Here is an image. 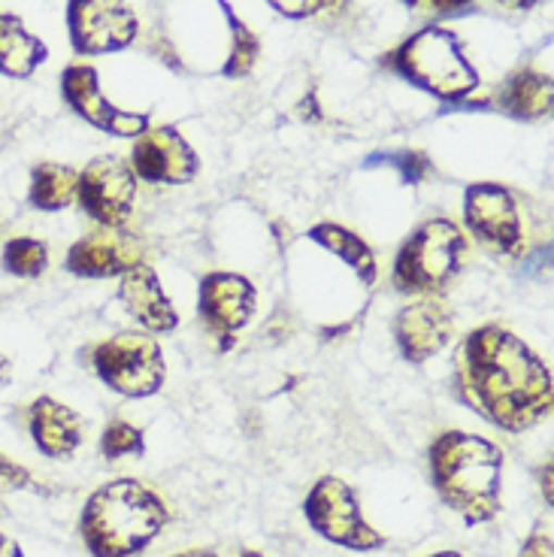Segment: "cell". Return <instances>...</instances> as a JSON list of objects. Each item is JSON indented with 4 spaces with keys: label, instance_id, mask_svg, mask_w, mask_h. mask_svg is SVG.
Instances as JSON below:
<instances>
[{
    "label": "cell",
    "instance_id": "obj_9",
    "mask_svg": "<svg viewBox=\"0 0 554 557\" xmlns=\"http://www.w3.org/2000/svg\"><path fill=\"white\" fill-rule=\"evenodd\" d=\"M464 219L476 239H482L488 249L503 255H518L525 227L521 209L509 188L497 182H476L464 195Z\"/></svg>",
    "mask_w": 554,
    "mask_h": 557
},
{
    "label": "cell",
    "instance_id": "obj_6",
    "mask_svg": "<svg viewBox=\"0 0 554 557\" xmlns=\"http://www.w3.org/2000/svg\"><path fill=\"white\" fill-rule=\"evenodd\" d=\"M304 516L319 536L352 552H376L389 545V540L360 512L355 487L336 475H324L312 485L304 500Z\"/></svg>",
    "mask_w": 554,
    "mask_h": 557
},
{
    "label": "cell",
    "instance_id": "obj_13",
    "mask_svg": "<svg viewBox=\"0 0 554 557\" xmlns=\"http://www.w3.org/2000/svg\"><path fill=\"white\" fill-rule=\"evenodd\" d=\"M255 312V285L239 273H209L200 282V315L209 331L222 339V348L234 343Z\"/></svg>",
    "mask_w": 554,
    "mask_h": 557
},
{
    "label": "cell",
    "instance_id": "obj_28",
    "mask_svg": "<svg viewBox=\"0 0 554 557\" xmlns=\"http://www.w3.org/2000/svg\"><path fill=\"white\" fill-rule=\"evenodd\" d=\"M518 557H554V545H552V533L549 530H537L530 533L521 545Z\"/></svg>",
    "mask_w": 554,
    "mask_h": 557
},
{
    "label": "cell",
    "instance_id": "obj_19",
    "mask_svg": "<svg viewBox=\"0 0 554 557\" xmlns=\"http://www.w3.org/2000/svg\"><path fill=\"white\" fill-rule=\"evenodd\" d=\"M552 76L537 70H521L500 91V107L515 119H540L552 110Z\"/></svg>",
    "mask_w": 554,
    "mask_h": 557
},
{
    "label": "cell",
    "instance_id": "obj_4",
    "mask_svg": "<svg viewBox=\"0 0 554 557\" xmlns=\"http://www.w3.org/2000/svg\"><path fill=\"white\" fill-rule=\"evenodd\" d=\"M389 61L406 83L424 88L440 100L455 103L479 88V76L470 61L464 58L460 40L445 28L418 30L416 37L403 42Z\"/></svg>",
    "mask_w": 554,
    "mask_h": 557
},
{
    "label": "cell",
    "instance_id": "obj_31",
    "mask_svg": "<svg viewBox=\"0 0 554 557\" xmlns=\"http://www.w3.org/2000/svg\"><path fill=\"white\" fill-rule=\"evenodd\" d=\"M472 0H433V7L436 10H443V13H455V10H464V7H470Z\"/></svg>",
    "mask_w": 554,
    "mask_h": 557
},
{
    "label": "cell",
    "instance_id": "obj_29",
    "mask_svg": "<svg viewBox=\"0 0 554 557\" xmlns=\"http://www.w3.org/2000/svg\"><path fill=\"white\" fill-rule=\"evenodd\" d=\"M0 557H25V555H22V545L0 533Z\"/></svg>",
    "mask_w": 554,
    "mask_h": 557
},
{
    "label": "cell",
    "instance_id": "obj_36",
    "mask_svg": "<svg viewBox=\"0 0 554 557\" xmlns=\"http://www.w3.org/2000/svg\"><path fill=\"white\" fill-rule=\"evenodd\" d=\"M406 3H409V7H416V3H421V0H406Z\"/></svg>",
    "mask_w": 554,
    "mask_h": 557
},
{
    "label": "cell",
    "instance_id": "obj_18",
    "mask_svg": "<svg viewBox=\"0 0 554 557\" xmlns=\"http://www.w3.org/2000/svg\"><path fill=\"white\" fill-rule=\"evenodd\" d=\"M49 55L46 42L34 37L19 15L0 13V73L13 76V79H25L34 70L40 67Z\"/></svg>",
    "mask_w": 554,
    "mask_h": 557
},
{
    "label": "cell",
    "instance_id": "obj_5",
    "mask_svg": "<svg viewBox=\"0 0 554 557\" xmlns=\"http://www.w3.org/2000/svg\"><path fill=\"white\" fill-rule=\"evenodd\" d=\"M467 237L452 219H430L403 243L394 261V285L403 294H436L464 267Z\"/></svg>",
    "mask_w": 554,
    "mask_h": 557
},
{
    "label": "cell",
    "instance_id": "obj_7",
    "mask_svg": "<svg viewBox=\"0 0 554 557\" xmlns=\"http://www.w3.org/2000/svg\"><path fill=\"white\" fill-rule=\"evenodd\" d=\"M91 367L103 385L122 397H152L164 388L161 346L143 334H119L91 348Z\"/></svg>",
    "mask_w": 554,
    "mask_h": 557
},
{
    "label": "cell",
    "instance_id": "obj_16",
    "mask_svg": "<svg viewBox=\"0 0 554 557\" xmlns=\"http://www.w3.org/2000/svg\"><path fill=\"white\" fill-rule=\"evenodd\" d=\"M28 431L40 455L52 460L73 458L83 446V418L56 397H37L28 406Z\"/></svg>",
    "mask_w": 554,
    "mask_h": 557
},
{
    "label": "cell",
    "instance_id": "obj_34",
    "mask_svg": "<svg viewBox=\"0 0 554 557\" xmlns=\"http://www.w3.org/2000/svg\"><path fill=\"white\" fill-rule=\"evenodd\" d=\"M428 557H460L457 552H436V555H428Z\"/></svg>",
    "mask_w": 554,
    "mask_h": 557
},
{
    "label": "cell",
    "instance_id": "obj_15",
    "mask_svg": "<svg viewBox=\"0 0 554 557\" xmlns=\"http://www.w3.org/2000/svg\"><path fill=\"white\" fill-rule=\"evenodd\" d=\"M394 336L409 363H424L440 355L452 336V312L440 300H418L397 312Z\"/></svg>",
    "mask_w": 554,
    "mask_h": 557
},
{
    "label": "cell",
    "instance_id": "obj_2",
    "mask_svg": "<svg viewBox=\"0 0 554 557\" xmlns=\"http://www.w3.org/2000/svg\"><path fill=\"white\" fill-rule=\"evenodd\" d=\"M430 482L440 500L464 518V524H488L500 512L503 451L476 433L448 431L428 448Z\"/></svg>",
    "mask_w": 554,
    "mask_h": 557
},
{
    "label": "cell",
    "instance_id": "obj_11",
    "mask_svg": "<svg viewBox=\"0 0 554 557\" xmlns=\"http://www.w3.org/2000/svg\"><path fill=\"white\" fill-rule=\"evenodd\" d=\"M61 91L70 110L88 125L100 127L115 137H143L149 131V115L146 112H127L112 107L110 100L103 98L98 83V70L88 64H70L61 76Z\"/></svg>",
    "mask_w": 554,
    "mask_h": 557
},
{
    "label": "cell",
    "instance_id": "obj_33",
    "mask_svg": "<svg viewBox=\"0 0 554 557\" xmlns=\"http://www.w3.org/2000/svg\"><path fill=\"white\" fill-rule=\"evenodd\" d=\"M503 3H513V7H533L537 0H503Z\"/></svg>",
    "mask_w": 554,
    "mask_h": 557
},
{
    "label": "cell",
    "instance_id": "obj_12",
    "mask_svg": "<svg viewBox=\"0 0 554 557\" xmlns=\"http://www.w3.org/2000/svg\"><path fill=\"white\" fill-rule=\"evenodd\" d=\"M197 154L176 127H155L137 137L131 170L134 176L161 185H185L197 176Z\"/></svg>",
    "mask_w": 554,
    "mask_h": 557
},
{
    "label": "cell",
    "instance_id": "obj_10",
    "mask_svg": "<svg viewBox=\"0 0 554 557\" xmlns=\"http://www.w3.org/2000/svg\"><path fill=\"white\" fill-rule=\"evenodd\" d=\"M76 200L100 227H122L134 212L137 176L122 158H98L79 173Z\"/></svg>",
    "mask_w": 554,
    "mask_h": 557
},
{
    "label": "cell",
    "instance_id": "obj_30",
    "mask_svg": "<svg viewBox=\"0 0 554 557\" xmlns=\"http://www.w3.org/2000/svg\"><path fill=\"white\" fill-rule=\"evenodd\" d=\"M540 473H542L540 475V479H542V494H545V503L552 506V460H549V463L542 467Z\"/></svg>",
    "mask_w": 554,
    "mask_h": 557
},
{
    "label": "cell",
    "instance_id": "obj_26",
    "mask_svg": "<svg viewBox=\"0 0 554 557\" xmlns=\"http://www.w3.org/2000/svg\"><path fill=\"white\" fill-rule=\"evenodd\" d=\"M25 487H34V475H30L28 467L0 455V503L10 500L13 494L25 491Z\"/></svg>",
    "mask_w": 554,
    "mask_h": 557
},
{
    "label": "cell",
    "instance_id": "obj_3",
    "mask_svg": "<svg viewBox=\"0 0 554 557\" xmlns=\"http://www.w3.org/2000/svg\"><path fill=\"white\" fill-rule=\"evenodd\" d=\"M164 500L137 479L100 485L83 506L79 536L91 557H137L164 533Z\"/></svg>",
    "mask_w": 554,
    "mask_h": 557
},
{
    "label": "cell",
    "instance_id": "obj_32",
    "mask_svg": "<svg viewBox=\"0 0 554 557\" xmlns=\"http://www.w3.org/2000/svg\"><path fill=\"white\" fill-rule=\"evenodd\" d=\"M173 557H219L212 548H188V552H180V555Z\"/></svg>",
    "mask_w": 554,
    "mask_h": 557
},
{
    "label": "cell",
    "instance_id": "obj_35",
    "mask_svg": "<svg viewBox=\"0 0 554 557\" xmlns=\"http://www.w3.org/2000/svg\"><path fill=\"white\" fill-rule=\"evenodd\" d=\"M239 557H263V555H258V552H246V555H239Z\"/></svg>",
    "mask_w": 554,
    "mask_h": 557
},
{
    "label": "cell",
    "instance_id": "obj_14",
    "mask_svg": "<svg viewBox=\"0 0 554 557\" xmlns=\"http://www.w3.org/2000/svg\"><path fill=\"white\" fill-rule=\"evenodd\" d=\"M143 249L122 227H100L79 243H73L67 251V270L73 276L103 278L122 276L131 267L143 264Z\"/></svg>",
    "mask_w": 554,
    "mask_h": 557
},
{
    "label": "cell",
    "instance_id": "obj_23",
    "mask_svg": "<svg viewBox=\"0 0 554 557\" xmlns=\"http://www.w3.org/2000/svg\"><path fill=\"white\" fill-rule=\"evenodd\" d=\"M224 13H227V25H231V34H234V49H231V58H227V64H224V76H246L251 67H255V61H258V34L239 18V15L227 7L222 0Z\"/></svg>",
    "mask_w": 554,
    "mask_h": 557
},
{
    "label": "cell",
    "instance_id": "obj_24",
    "mask_svg": "<svg viewBox=\"0 0 554 557\" xmlns=\"http://www.w3.org/2000/svg\"><path fill=\"white\" fill-rule=\"evenodd\" d=\"M146 451V433L134 428L131 421H122L115 418L107 424V431L100 436V455L107 460L131 458V455H143Z\"/></svg>",
    "mask_w": 554,
    "mask_h": 557
},
{
    "label": "cell",
    "instance_id": "obj_22",
    "mask_svg": "<svg viewBox=\"0 0 554 557\" xmlns=\"http://www.w3.org/2000/svg\"><path fill=\"white\" fill-rule=\"evenodd\" d=\"M49 267V249L37 237H13L3 246V270L19 278H37Z\"/></svg>",
    "mask_w": 554,
    "mask_h": 557
},
{
    "label": "cell",
    "instance_id": "obj_1",
    "mask_svg": "<svg viewBox=\"0 0 554 557\" xmlns=\"http://www.w3.org/2000/svg\"><path fill=\"white\" fill-rule=\"evenodd\" d=\"M455 394L500 431L521 433L552 416V370L506 327H476L455 358Z\"/></svg>",
    "mask_w": 554,
    "mask_h": 557
},
{
    "label": "cell",
    "instance_id": "obj_21",
    "mask_svg": "<svg viewBox=\"0 0 554 557\" xmlns=\"http://www.w3.org/2000/svg\"><path fill=\"white\" fill-rule=\"evenodd\" d=\"M309 239H316L321 249L333 251V255H336L343 264L352 267L364 282H376V273H379L376 255L358 234H352V231L340 227V224L324 222L316 224V227L309 231Z\"/></svg>",
    "mask_w": 554,
    "mask_h": 557
},
{
    "label": "cell",
    "instance_id": "obj_20",
    "mask_svg": "<svg viewBox=\"0 0 554 557\" xmlns=\"http://www.w3.org/2000/svg\"><path fill=\"white\" fill-rule=\"evenodd\" d=\"M79 191V173L67 164H37L30 170L28 203L42 212L67 209Z\"/></svg>",
    "mask_w": 554,
    "mask_h": 557
},
{
    "label": "cell",
    "instance_id": "obj_17",
    "mask_svg": "<svg viewBox=\"0 0 554 557\" xmlns=\"http://www.w3.org/2000/svg\"><path fill=\"white\" fill-rule=\"evenodd\" d=\"M119 297L125 304L127 315L139 321L146 331H152V334H170V331H176L180 315H176L170 297L161 288V282L155 276L152 267L137 264L131 267L127 273H122Z\"/></svg>",
    "mask_w": 554,
    "mask_h": 557
},
{
    "label": "cell",
    "instance_id": "obj_27",
    "mask_svg": "<svg viewBox=\"0 0 554 557\" xmlns=\"http://www.w3.org/2000/svg\"><path fill=\"white\" fill-rule=\"evenodd\" d=\"M331 0H270V7L279 10L288 18H306V15H316L319 10H324Z\"/></svg>",
    "mask_w": 554,
    "mask_h": 557
},
{
    "label": "cell",
    "instance_id": "obj_8",
    "mask_svg": "<svg viewBox=\"0 0 554 557\" xmlns=\"http://www.w3.org/2000/svg\"><path fill=\"white\" fill-rule=\"evenodd\" d=\"M67 28L79 55H107L134 42L137 15L125 0H70Z\"/></svg>",
    "mask_w": 554,
    "mask_h": 557
},
{
    "label": "cell",
    "instance_id": "obj_25",
    "mask_svg": "<svg viewBox=\"0 0 554 557\" xmlns=\"http://www.w3.org/2000/svg\"><path fill=\"white\" fill-rule=\"evenodd\" d=\"M370 164H391L401 170V176L409 185H418L430 176V158L424 152H394V154H373Z\"/></svg>",
    "mask_w": 554,
    "mask_h": 557
}]
</instances>
